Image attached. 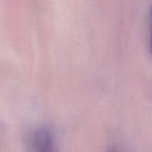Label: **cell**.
<instances>
[{
  "label": "cell",
  "mask_w": 152,
  "mask_h": 152,
  "mask_svg": "<svg viewBox=\"0 0 152 152\" xmlns=\"http://www.w3.org/2000/svg\"><path fill=\"white\" fill-rule=\"evenodd\" d=\"M32 152H56L52 133L46 127L37 129L31 139Z\"/></svg>",
  "instance_id": "6da1fadb"
},
{
  "label": "cell",
  "mask_w": 152,
  "mask_h": 152,
  "mask_svg": "<svg viewBox=\"0 0 152 152\" xmlns=\"http://www.w3.org/2000/svg\"><path fill=\"white\" fill-rule=\"evenodd\" d=\"M149 50L152 54V5L150 8V27H149Z\"/></svg>",
  "instance_id": "7a4b0ae2"
},
{
  "label": "cell",
  "mask_w": 152,
  "mask_h": 152,
  "mask_svg": "<svg viewBox=\"0 0 152 152\" xmlns=\"http://www.w3.org/2000/svg\"><path fill=\"white\" fill-rule=\"evenodd\" d=\"M108 152H119V151H118V149L115 147H112V148H109Z\"/></svg>",
  "instance_id": "3957f363"
}]
</instances>
